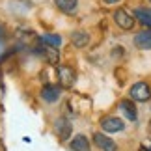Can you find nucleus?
<instances>
[{"mask_svg":"<svg viewBox=\"0 0 151 151\" xmlns=\"http://www.w3.org/2000/svg\"><path fill=\"white\" fill-rule=\"evenodd\" d=\"M129 93H131L132 101H138V103L149 101L151 99V86L147 82H144V80H140V82H136V84L131 86Z\"/></svg>","mask_w":151,"mask_h":151,"instance_id":"nucleus-1","label":"nucleus"},{"mask_svg":"<svg viewBox=\"0 0 151 151\" xmlns=\"http://www.w3.org/2000/svg\"><path fill=\"white\" fill-rule=\"evenodd\" d=\"M114 21H116V24H118L121 30H132L136 19H134V15H132L129 9L118 8V9L114 11Z\"/></svg>","mask_w":151,"mask_h":151,"instance_id":"nucleus-2","label":"nucleus"},{"mask_svg":"<svg viewBox=\"0 0 151 151\" xmlns=\"http://www.w3.org/2000/svg\"><path fill=\"white\" fill-rule=\"evenodd\" d=\"M58 80H60V88H73L75 80H77V73L71 65H60L58 67Z\"/></svg>","mask_w":151,"mask_h":151,"instance_id":"nucleus-3","label":"nucleus"},{"mask_svg":"<svg viewBox=\"0 0 151 151\" xmlns=\"http://www.w3.org/2000/svg\"><path fill=\"white\" fill-rule=\"evenodd\" d=\"M36 52H37V54L43 58L45 62L52 63V65H56V63L60 62V52H58V49L50 47V45H45L43 41H39V43H37V47H36Z\"/></svg>","mask_w":151,"mask_h":151,"instance_id":"nucleus-4","label":"nucleus"},{"mask_svg":"<svg viewBox=\"0 0 151 151\" xmlns=\"http://www.w3.org/2000/svg\"><path fill=\"white\" fill-rule=\"evenodd\" d=\"M101 127H103V131H106V132H119V131L125 129V123L118 116H104L101 119Z\"/></svg>","mask_w":151,"mask_h":151,"instance_id":"nucleus-5","label":"nucleus"},{"mask_svg":"<svg viewBox=\"0 0 151 151\" xmlns=\"http://www.w3.org/2000/svg\"><path fill=\"white\" fill-rule=\"evenodd\" d=\"M54 131H56L58 138H60L62 142H65V140H69V136H71V132H73V125L67 118H58L56 123H54Z\"/></svg>","mask_w":151,"mask_h":151,"instance_id":"nucleus-6","label":"nucleus"},{"mask_svg":"<svg viewBox=\"0 0 151 151\" xmlns=\"http://www.w3.org/2000/svg\"><path fill=\"white\" fill-rule=\"evenodd\" d=\"M93 144L101 151H118V144L112 138H108L106 134H103V132H95L93 134Z\"/></svg>","mask_w":151,"mask_h":151,"instance_id":"nucleus-7","label":"nucleus"},{"mask_svg":"<svg viewBox=\"0 0 151 151\" xmlns=\"http://www.w3.org/2000/svg\"><path fill=\"white\" fill-rule=\"evenodd\" d=\"M60 93H62V88L56 84H45L41 88V99L45 103H56L60 99Z\"/></svg>","mask_w":151,"mask_h":151,"instance_id":"nucleus-8","label":"nucleus"},{"mask_svg":"<svg viewBox=\"0 0 151 151\" xmlns=\"http://www.w3.org/2000/svg\"><path fill=\"white\" fill-rule=\"evenodd\" d=\"M132 43H134V47L140 49V50H151V30L138 32L134 36V39H132Z\"/></svg>","mask_w":151,"mask_h":151,"instance_id":"nucleus-9","label":"nucleus"},{"mask_svg":"<svg viewBox=\"0 0 151 151\" xmlns=\"http://www.w3.org/2000/svg\"><path fill=\"white\" fill-rule=\"evenodd\" d=\"M71 45L75 49H86L90 45V34L84 32V30L71 32Z\"/></svg>","mask_w":151,"mask_h":151,"instance_id":"nucleus-10","label":"nucleus"},{"mask_svg":"<svg viewBox=\"0 0 151 151\" xmlns=\"http://www.w3.org/2000/svg\"><path fill=\"white\" fill-rule=\"evenodd\" d=\"M132 15H134V19L140 22L142 26H149L151 28V8H144V6H140V8H136L134 11H132Z\"/></svg>","mask_w":151,"mask_h":151,"instance_id":"nucleus-11","label":"nucleus"},{"mask_svg":"<svg viewBox=\"0 0 151 151\" xmlns=\"http://www.w3.org/2000/svg\"><path fill=\"white\" fill-rule=\"evenodd\" d=\"M69 147H71L73 151H91L90 140L84 134H77V136H75L71 140V144H69Z\"/></svg>","mask_w":151,"mask_h":151,"instance_id":"nucleus-12","label":"nucleus"},{"mask_svg":"<svg viewBox=\"0 0 151 151\" xmlns=\"http://www.w3.org/2000/svg\"><path fill=\"white\" fill-rule=\"evenodd\" d=\"M54 4L62 13H67V15H73L78 8V0H54Z\"/></svg>","mask_w":151,"mask_h":151,"instance_id":"nucleus-13","label":"nucleus"},{"mask_svg":"<svg viewBox=\"0 0 151 151\" xmlns=\"http://www.w3.org/2000/svg\"><path fill=\"white\" fill-rule=\"evenodd\" d=\"M119 108L123 110V114L129 118V121H136V106H134V103L132 101H129V99H123L119 103Z\"/></svg>","mask_w":151,"mask_h":151,"instance_id":"nucleus-14","label":"nucleus"},{"mask_svg":"<svg viewBox=\"0 0 151 151\" xmlns=\"http://www.w3.org/2000/svg\"><path fill=\"white\" fill-rule=\"evenodd\" d=\"M39 41H43L45 45H50V47H54V49H60L62 37L58 36V34H45V36L39 37Z\"/></svg>","mask_w":151,"mask_h":151,"instance_id":"nucleus-15","label":"nucleus"},{"mask_svg":"<svg viewBox=\"0 0 151 151\" xmlns=\"http://www.w3.org/2000/svg\"><path fill=\"white\" fill-rule=\"evenodd\" d=\"M104 4H108V6H114V4H119L121 0H103Z\"/></svg>","mask_w":151,"mask_h":151,"instance_id":"nucleus-16","label":"nucleus"},{"mask_svg":"<svg viewBox=\"0 0 151 151\" xmlns=\"http://www.w3.org/2000/svg\"><path fill=\"white\" fill-rule=\"evenodd\" d=\"M149 132H151V121H149Z\"/></svg>","mask_w":151,"mask_h":151,"instance_id":"nucleus-17","label":"nucleus"},{"mask_svg":"<svg viewBox=\"0 0 151 151\" xmlns=\"http://www.w3.org/2000/svg\"><path fill=\"white\" fill-rule=\"evenodd\" d=\"M149 2H151V0H149Z\"/></svg>","mask_w":151,"mask_h":151,"instance_id":"nucleus-18","label":"nucleus"},{"mask_svg":"<svg viewBox=\"0 0 151 151\" xmlns=\"http://www.w3.org/2000/svg\"><path fill=\"white\" fill-rule=\"evenodd\" d=\"M149 151H151V149H149Z\"/></svg>","mask_w":151,"mask_h":151,"instance_id":"nucleus-19","label":"nucleus"}]
</instances>
